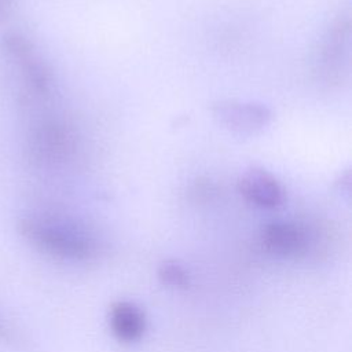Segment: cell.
I'll use <instances>...</instances> for the list:
<instances>
[{"label":"cell","mask_w":352,"mask_h":352,"mask_svg":"<svg viewBox=\"0 0 352 352\" xmlns=\"http://www.w3.org/2000/svg\"><path fill=\"white\" fill-rule=\"evenodd\" d=\"M19 235L34 249L67 261H84L94 256L95 242L78 224L47 214H26L16 224Z\"/></svg>","instance_id":"obj_1"},{"label":"cell","mask_w":352,"mask_h":352,"mask_svg":"<svg viewBox=\"0 0 352 352\" xmlns=\"http://www.w3.org/2000/svg\"><path fill=\"white\" fill-rule=\"evenodd\" d=\"M212 114L219 125L238 136H252L271 121V110L257 102L226 99L212 104Z\"/></svg>","instance_id":"obj_2"},{"label":"cell","mask_w":352,"mask_h":352,"mask_svg":"<svg viewBox=\"0 0 352 352\" xmlns=\"http://www.w3.org/2000/svg\"><path fill=\"white\" fill-rule=\"evenodd\" d=\"M3 51L6 56L18 66L26 84H29L37 95H48L52 85L51 72L26 37L16 33L4 36Z\"/></svg>","instance_id":"obj_3"},{"label":"cell","mask_w":352,"mask_h":352,"mask_svg":"<svg viewBox=\"0 0 352 352\" xmlns=\"http://www.w3.org/2000/svg\"><path fill=\"white\" fill-rule=\"evenodd\" d=\"M73 147L70 131L55 120L40 122L29 138L30 154L37 161H56L69 154Z\"/></svg>","instance_id":"obj_4"},{"label":"cell","mask_w":352,"mask_h":352,"mask_svg":"<svg viewBox=\"0 0 352 352\" xmlns=\"http://www.w3.org/2000/svg\"><path fill=\"white\" fill-rule=\"evenodd\" d=\"M239 194L252 205L263 209L279 208L285 201L280 183L267 170L252 168L238 179Z\"/></svg>","instance_id":"obj_5"},{"label":"cell","mask_w":352,"mask_h":352,"mask_svg":"<svg viewBox=\"0 0 352 352\" xmlns=\"http://www.w3.org/2000/svg\"><path fill=\"white\" fill-rule=\"evenodd\" d=\"M263 248L279 257H297L307 250L308 236L305 230L290 221H272L261 230Z\"/></svg>","instance_id":"obj_6"},{"label":"cell","mask_w":352,"mask_h":352,"mask_svg":"<svg viewBox=\"0 0 352 352\" xmlns=\"http://www.w3.org/2000/svg\"><path fill=\"white\" fill-rule=\"evenodd\" d=\"M110 327L117 340L122 342L138 341L146 330V316L133 302L117 301L110 308Z\"/></svg>","instance_id":"obj_7"},{"label":"cell","mask_w":352,"mask_h":352,"mask_svg":"<svg viewBox=\"0 0 352 352\" xmlns=\"http://www.w3.org/2000/svg\"><path fill=\"white\" fill-rule=\"evenodd\" d=\"M158 278L164 285H168L170 287L186 289L190 285L188 272L180 263H177L175 260L164 261L160 265Z\"/></svg>","instance_id":"obj_8"},{"label":"cell","mask_w":352,"mask_h":352,"mask_svg":"<svg viewBox=\"0 0 352 352\" xmlns=\"http://www.w3.org/2000/svg\"><path fill=\"white\" fill-rule=\"evenodd\" d=\"M14 338H15V334H14L12 329L0 316V342L11 344V342H14Z\"/></svg>","instance_id":"obj_9"},{"label":"cell","mask_w":352,"mask_h":352,"mask_svg":"<svg viewBox=\"0 0 352 352\" xmlns=\"http://www.w3.org/2000/svg\"><path fill=\"white\" fill-rule=\"evenodd\" d=\"M1 12H3V6H1V1H0V16H1Z\"/></svg>","instance_id":"obj_10"}]
</instances>
